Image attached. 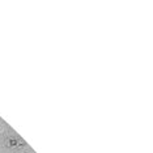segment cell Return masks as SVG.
I'll return each instance as SVG.
<instances>
[{
    "mask_svg": "<svg viewBox=\"0 0 153 153\" xmlns=\"http://www.w3.org/2000/svg\"><path fill=\"white\" fill-rule=\"evenodd\" d=\"M24 153H29V152H24Z\"/></svg>",
    "mask_w": 153,
    "mask_h": 153,
    "instance_id": "6da1fadb",
    "label": "cell"
}]
</instances>
